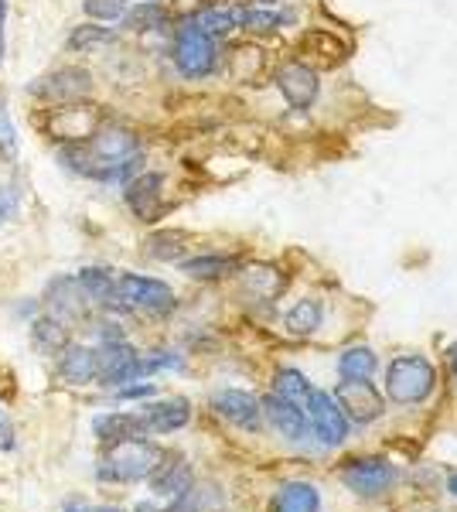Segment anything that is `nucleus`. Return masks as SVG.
Masks as SVG:
<instances>
[{
  "mask_svg": "<svg viewBox=\"0 0 457 512\" xmlns=\"http://www.w3.org/2000/svg\"><path fill=\"white\" fill-rule=\"evenodd\" d=\"M171 62L181 79H188V82L209 79L222 65L219 38L205 35L191 14H181V18H174V28H171Z\"/></svg>",
  "mask_w": 457,
  "mask_h": 512,
  "instance_id": "2",
  "label": "nucleus"
},
{
  "mask_svg": "<svg viewBox=\"0 0 457 512\" xmlns=\"http://www.w3.org/2000/svg\"><path fill=\"white\" fill-rule=\"evenodd\" d=\"M451 369H454V379H457V345L451 349Z\"/></svg>",
  "mask_w": 457,
  "mask_h": 512,
  "instance_id": "43",
  "label": "nucleus"
},
{
  "mask_svg": "<svg viewBox=\"0 0 457 512\" xmlns=\"http://www.w3.org/2000/svg\"><path fill=\"white\" fill-rule=\"evenodd\" d=\"M188 14L195 18L198 28L212 38H226V35H232V31H239L236 28V7H229V4H205V7L188 11Z\"/></svg>",
  "mask_w": 457,
  "mask_h": 512,
  "instance_id": "26",
  "label": "nucleus"
},
{
  "mask_svg": "<svg viewBox=\"0 0 457 512\" xmlns=\"http://www.w3.org/2000/svg\"><path fill=\"white\" fill-rule=\"evenodd\" d=\"M69 342H72V328L65 325V321L52 318L48 311H41L38 318L28 321V345H31V352H35L38 359H52L55 362Z\"/></svg>",
  "mask_w": 457,
  "mask_h": 512,
  "instance_id": "19",
  "label": "nucleus"
},
{
  "mask_svg": "<svg viewBox=\"0 0 457 512\" xmlns=\"http://www.w3.org/2000/svg\"><path fill=\"white\" fill-rule=\"evenodd\" d=\"M335 403L342 407V414L348 417V424H372L386 414V400L369 379H345L338 383V390L331 393Z\"/></svg>",
  "mask_w": 457,
  "mask_h": 512,
  "instance_id": "13",
  "label": "nucleus"
},
{
  "mask_svg": "<svg viewBox=\"0 0 457 512\" xmlns=\"http://www.w3.org/2000/svg\"><path fill=\"white\" fill-rule=\"evenodd\" d=\"M14 448H18V431H14L11 420H0V454H11Z\"/></svg>",
  "mask_w": 457,
  "mask_h": 512,
  "instance_id": "40",
  "label": "nucleus"
},
{
  "mask_svg": "<svg viewBox=\"0 0 457 512\" xmlns=\"http://www.w3.org/2000/svg\"><path fill=\"white\" fill-rule=\"evenodd\" d=\"M106 120V113L99 110L93 99L86 103H69V106H52V110H38V130L48 137V144H72V140H86L99 123Z\"/></svg>",
  "mask_w": 457,
  "mask_h": 512,
  "instance_id": "5",
  "label": "nucleus"
},
{
  "mask_svg": "<svg viewBox=\"0 0 457 512\" xmlns=\"http://www.w3.org/2000/svg\"><path fill=\"white\" fill-rule=\"evenodd\" d=\"M209 403L215 417H222L226 424L239 427V431H260L263 407L249 390H215Z\"/></svg>",
  "mask_w": 457,
  "mask_h": 512,
  "instance_id": "15",
  "label": "nucleus"
},
{
  "mask_svg": "<svg viewBox=\"0 0 457 512\" xmlns=\"http://www.w3.org/2000/svg\"><path fill=\"white\" fill-rule=\"evenodd\" d=\"M21 130L14 123V113H11V103L7 96L0 93V164L7 168H18L21 164Z\"/></svg>",
  "mask_w": 457,
  "mask_h": 512,
  "instance_id": "29",
  "label": "nucleus"
},
{
  "mask_svg": "<svg viewBox=\"0 0 457 512\" xmlns=\"http://www.w3.org/2000/svg\"><path fill=\"white\" fill-rule=\"evenodd\" d=\"M324 321V304L318 297H304V301H297L294 308L287 311V332L290 335H311L318 332Z\"/></svg>",
  "mask_w": 457,
  "mask_h": 512,
  "instance_id": "30",
  "label": "nucleus"
},
{
  "mask_svg": "<svg viewBox=\"0 0 457 512\" xmlns=\"http://www.w3.org/2000/svg\"><path fill=\"white\" fill-rule=\"evenodd\" d=\"M93 437L99 448H113L123 441H137V437H151L144 427L140 410H103L93 417Z\"/></svg>",
  "mask_w": 457,
  "mask_h": 512,
  "instance_id": "17",
  "label": "nucleus"
},
{
  "mask_svg": "<svg viewBox=\"0 0 457 512\" xmlns=\"http://www.w3.org/2000/svg\"><path fill=\"white\" fill-rule=\"evenodd\" d=\"M236 28L249 35H273L284 28V18L277 11H263V7H236Z\"/></svg>",
  "mask_w": 457,
  "mask_h": 512,
  "instance_id": "31",
  "label": "nucleus"
},
{
  "mask_svg": "<svg viewBox=\"0 0 457 512\" xmlns=\"http://www.w3.org/2000/svg\"><path fill=\"white\" fill-rule=\"evenodd\" d=\"M96 379H99L96 345L72 338L62 349V355L55 359V383L69 386V390H89V386H96Z\"/></svg>",
  "mask_w": 457,
  "mask_h": 512,
  "instance_id": "12",
  "label": "nucleus"
},
{
  "mask_svg": "<svg viewBox=\"0 0 457 512\" xmlns=\"http://www.w3.org/2000/svg\"><path fill=\"white\" fill-rule=\"evenodd\" d=\"M314 386L307 383V376L301 373V369H277V376H273V393L284 396V400L297 403V407H304L307 396H311Z\"/></svg>",
  "mask_w": 457,
  "mask_h": 512,
  "instance_id": "32",
  "label": "nucleus"
},
{
  "mask_svg": "<svg viewBox=\"0 0 457 512\" xmlns=\"http://www.w3.org/2000/svg\"><path fill=\"white\" fill-rule=\"evenodd\" d=\"M99 359V379L96 386L103 390H120L127 383H137L144 376V352L137 349L130 338H116V342H93Z\"/></svg>",
  "mask_w": 457,
  "mask_h": 512,
  "instance_id": "8",
  "label": "nucleus"
},
{
  "mask_svg": "<svg viewBox=\"0 0 457 512\" xmlns=\"http://www.w3.org/2000/svg\"><path fill=\"white\" fill-rule=\"evenodd\" d=\"M171 369H185V355L174 349H154L144 352V376L151 379L157 373H171Z\"/></svg>",
  "mask_w": 457,
  "mask_h": 512,
  "instance_id": "36",
  "label": "nucleus"
},
{
  "mask_svg": "<svg viewBox=\"0 0 457 512\" xmlns=\"http://www.w3.org/2000/svg\"><path fill=\"white\" fill-rule=\"evenodd\" d=\"M239 277H243L246 294H253L256 301H273V297H280V291L287 287L284 274L273 267H249V270L239 267Z\"/></svg>",
  "mask_w": 457,
  "mask_h": 512,
  "instance_id": "28",
  "label": "nucleus"
},
{
  "mask_svg": "<svg viewBox=\"0 0 457 512\" xmlns=\"http://www.w3.org/2000/svg\"><path fill=\"white\" fill-rule=\"evenodd\" d=\"M7 18H11V0H0V72L7 62Z\"/></svg>",
  "mask_w": 457,
  "mask_h": 512,
  "instance_id": "39",
  "label": "nucleus"
},
{
  "mask_svg": "<svg viewBox=\"0 0 457 512\" xmlns=\"http://www.w3.org/2000/svg\"><path fill=\"white\" fill-rule=\"evenodd\" d=\"M277 89L284 93V99L294 110H307V106L318 99V76H314L307 65L301 62H287L284 69L277 72Z\"/></svg>",
  "mask_w": 457,
  "mask_h": 512,
  "instance_id": "21",
  "label": "nucleus"
},
{
  "mask_svg": "<svg viewBox=\"0 0 457 512\" xmlns=\"http://www.w3.org/2000/svg\"><path fill=\"white\" fill-rule=\"evenodd\" d=\"M376 366H379L376 352L365 349V345L338 355V373H342V379H369L372 373H376Z\"/></svg>",
  "mask_w": 457,
  "mask_h": 512,
  "instance_id": "33",
  "label": "nucleus"
},
{
  "mask_svg": "<svg viewBox=\"0 0 457 512\" xmlns=\"http://www.w3.org/2000/svg\"><path fill=\"white\" fill-rule=\"evenodd\" d=\"M185 250H188V236L178 233V229H154L144 243V253L151 256V260H161V263L185 260Z\"/></svg>",
  "mask_w": 457,
  "mask_h": 512,
  "instance_id": "27",
  "label": "nucleus"
},
{
  "mask_svg": "<svg viewBox=\"0 0 457 512\" xmlns=\"http://www.w3.org/2000/svg\"><path fill=\"white\" fill-rule=\"evenodd\" d=\"M38 301H41V311H48L52 318L65 321L69 328H86L96 315L89 297L82 294L76 274H55L45 284V291L38 294Z\"/></svg>",
  "mask_w": 457,
  "mask_h": 512,
  "instance_id": "7",
  "label": "nucleus"
},
{
  "mask_svg": "<svg viewBox=\"0 0 457 512\" xmlns=\"http://www.w3.org/2000/svg\"><path fill=\"white\" fill-rule=\"evenodd\" d=\"M164 448H157L151 437H137V441H123L113 448H103V458L96 461V482L99 485H134L147 482L157 465L164 461Z\"/></svg>",
  "mask_w": 457,
  "mask_h": 512,
  "instance_id": "3",
  "label": "nucleus"
},
{
  "mask_svg": "<svg viewBox=\"0 0 457 512\" xmlns=\"http://www.w3.org/2000/svg\"><path fill=\"white\" fill-rule=\"evenodd\" d=\"M24 192H28V188H24L21 175H11V178L0 181V229L11 226V222L21 216Z\"/></svg>",
  "mask_w": 457,
  "mask_h": 512,
  "instance_id": "34",
  "label": "nucleus"
},
{
  "mask_svg": "<svg viewBox=\"0 0 457 512\" xmlns=\"http://www.w3.org/2000/svg\"><path fill=\"white\" fill-rule=\"evenodd\" d=\"M239 267H243L239 256H229V253H198V256L178 260V270L188 280H222V277L239 274Z\"/></svg>",
  "mask_w": 457,
  "mask_h": 512,
  "instance_id": "24",
  "label": "nucleus"
},
{
  "mask_svg": "<svg viewBox=\"0 0 457 512\" xmlns=\"http://www.w3.org/2000/svg\"><path fill=\"white\" fill-rule=\"evenodd\" d=\"M396 478H400V472L386 458H352L342 468L345 489L362 495V499H376V495L389 492L396 485Z\"/></svg>",
  "mask_w": 457,
  "mask_h": 512,
  "instance_id": "11",
  "label": "nucleus"
},
{
  "mask_svg": "<svg viewBox=\"0 0 457 512\" xmlns=\"http://www.w3.org/2000/svg\"><path fill=\"white\" fill-rule=\"evenodd\" d=\"M260 407H263V417L270 420L273 431L284 434L287 441H304L307 431H311V427H307L304 407H297V403L284 400V396L270 393L267 400H260Z\"/></svg>",
  "mask_w": 457,
  "mask_h": 512,
  "instance_id": "20",
  "label": "nucleus"
},
{
  "mask_svg": "<svg viewBox=\"0 0 457 512\" xmlns=\"http://www.w3.org/2000/svg\"><path fill=\"white\" fill-rule=\"evenodd\" d=\"M447 492H451L454 499H457V475H451V478H447Z\"/></svg>",
  "mask_w": 457,
  "mask_h": 512,
  "instance_id": "42",
  "label": "nucleus"
},
{
  "mask_svg": "<svg viewBox=\"0 0 457 512\" xmlns=\"http://www.w3.org/2000/svg\"><path fill=\"white\" fill-rule=\"evenodd\" d=\"M4 417H7V414H4V403H0V420H4Z\"/></svg>",
  "mask_w": 457,
  "mask_h": 512,
  "instance_id": "45",
  "label": "nucleus"
},
{
  "mask_svg": "<svg viewBox=\"0 0 457 512\" xmlns=\"http://www.w3.org/2000/svg\"><path fill=\"white\" fill-rule=\"evenodd\" d=\"M164 188H168V178H164L161 171L144 168L137 178H130L127 185L120 188V198L140 226H154V222H161L164 212H168V205H164Z\"/></svg>",
  "mask_w": 457,
  "mask_h": 512,
  "instance_id": "9",
  "label": "nucleus"
},
{
  "mask_svg": "<svg viewBox=\"0 0 457 512\" xmlns=\"http://www.w3.org/2000/svg\"><path fill=\"white\" fill-rule=\"evenodd\" d=\"M134 4H168V0H134Z\"/></svg>",
  "mask_w": 457,
  "mask_h": 512,
  "instance_id": "44",
  "label": "nucleus"
},
{
  "mask_svg": "<svg viewBox=\"0 0 457 512\" xmlns=\"http://www.w3.org/2000/svg\"><path fill=\"white\" fill-rule=\"evenodd\" d=\"M147 482H151L154 495H161V499H178V495H185L195 485V472H191L188 461L164 454V461L157 465V472Z\"/></svg>",
  "mask_w": 457,
  "mask_h": 512,
  "instance_id": "23",
  "label": "nucleus"
},
{
  "mask_svg": "<svg viewBox=\"0 0 457 512\" xmlns=\"http://www.w3.org/2000/svg\"><path fill=\"white\" fill-rule=\"evenodd\" d=\"M116 400H154L157 396V386L151 383V379H137V383H127V386H120V390H113Z\"/></svg>",
  "mask_w": 457,
  "mask_h": 512,
  "instance_id": "37",
  "label": "nucleus"
},
{
  "mask_svg": "<svg viewBox=\"0 0 457 512\" xmlns=\"http://www.w3.org/2000/svg\"><path fill=\"white\" fill-rule=\"evenodd\" d=\"M116 297L123 315L168 318L178 308V294L168 280L137 274V270H116Z\"/></svg>",
  "mask_w": 457,
  "mask_h": 512,
  "instance_id": "4",
  "label": "nucleus"
},
{
  "mask_svg": "<svg viewBox=\"0 0 457 512\" xmlns=\"http://www.w3.org/2000/svg\"><path fill=\"white\" fill-rule=\"evenodd\" d=\"M123 31L113 28V24H99V21H79L69 28V35L62 41L65 55H76V59H93V55H103L110 48L120 45Z\"/></svg>",
  "mask_w": 457,
  "mask_h": 512,
  "instance_id": "14",
  "label": "nucleus"
},
{
  "mask_svg": "<svg viewBox=\"0 0 457 512\" xmlns=\"http://www.w3.org/2000/svg\"><path fill=\"white\" fill-rule=\"evenodd\" d=\"M62 512H89V506H82V502H65Z\"/></svg>",
  "mask_w": 457,
  "mask_h": 512,
  "instance_id": "41",
  "label": "nucleus"
},
{
  "mask_svg": "<svg viewBox=\"0 0 457 512\" xmlns=\"http://www.w3.org/2000/svg\"><path fill=\"white\" fill-rule=\"evenodd\" d=\"M304 414H307V427H311L321 444L338 448V444L348 441L352 424H348V417L342 414V407H338L331 393L311 390V396H307V403H304Z\"/></svg>",
  "mask_w": 457,
  "mask_h": 512,
  "instance_id": "10",
  "label": "nucleus"
},
{
  "mask_svg": "<svg viewBox=\"0 0 457 512\" xmlns=\"http://www.w3.org/2000/svg\"><path fill=\"white\" fill-rule=\"evenodd\" d=\"M140 417H144L147 434H174V431H185L191 424V403L185 396H168V400H151L140 407Z\"/></svg>",
  "mask_w": 457,
  "mask_h": 512,
  "instance_id": "18",
  "label": "nucleus"
},
{
  "mask_svg": "<svg viewBox=\"0 0 457 512\" xmlns=\"http://www.w3.org/2000/svg\"><path fill=\"white\" fill-rule=\"evenodd\" d=\"M11 311H14V318L28 325L31 318H38V315H41V301H38V297H18Z\"/></svg>",
  "mask_w": 457,
  "mask_h": 512,
  "instance_id": "38",
  "label": "nucleus"
},
{
  "mask_svg": "<svg viewBox=\"0 0 457 512\" xmlns=\"http://www.w3.org/2000/svg\"><path fill=\"white\" fill-rule=\"evenodd\" d=\"M76 280H79L82 294L89 297V304H93V311H103V315H123L120 297H116V270L113 267L86 263V267L76 270Z\"/></svg>",
  "mask_w": 457,
  "mask_h": 512,
  "instance_id": "16",
  "label": "nucleus"
},
{
  "mask_svg": "<svg viewBox=\"0 0 457 512\" xmlns=\"http://www.w3.org/2000/svg\"><path fill=\"white\" fill-rule=\"evenodd\" d=\"M116 28L127 35H164L174 28V14L168 11V4H130V11Z\"/></svg>",
  "mask_w": 457,
  "mask_h": 512,
  "instance_id": "22",
  "label": "nucleus"
},
{
  "mask_svg": "<svg viewBox=\"0 0 457 512\" xmlns=\"http://www.w3.org/2000/svg\"><path fill=\"white\" fill-rule=\"evenodd\" d=\"M130 4L134 0H82V14H86V21H99V24H120L123 14L130 11Z\"/></svg>",
  "mask_w": 457,
  "mask_h": 512,
  "instance_id": "35",
  "label": "nucleus"
},
{
  "mask_svg": "<svg viewBox=\"0 0 457 512\" xmlns=\"http://www.w3.org/2000/svg\"><path fill=\"white\" fill-rule=\"evenodd\" d=\"M437 386V369L423 355H400L386 369V396L400 407L423 403Z\"/></svg>",
  "mask_w": 457,
  "mask_h": 512,
  "instance_id": "6",
  "label": "nucleus"
},
{
  "mask_svg": "<svg viewBox=\"0 0 457 512\" xmlns=\"http://www.w3.org/2000/svg\"><path fill=\"white\" fill-rule=\"evenodd\" d=\"M260 4H273V0H260Z\"/></svg>",
  "mask_w": 457,
  "mask_h": 512,
  "instance_id": "46",
  "label": "nucleus"
},
{
  "mask_svg": "<svg viewBox=\"0 0 457 512\" xmlns=\"http://www.w3.org/2000/svg\"><path fill=\"white\" fill-rule=\"evenodd\" d=\"M273 512H321V492L307 482H287L273 495Z\"/></svg>",
  "mask_w": 457,
  "mask_h": 512,
  "instance_id": "25",
  "label": "nucleus"
},
{
  "mask_svg": "<svg viewBox=\"0 0 457 512\" xmlns=\"http://www.w3.org/2000/svg\"><path fill=\"white\" fill-rule=\"evenodd\" d=\"M24 99L35 103V110L86 103V99H96V72L82 62H58L31 82H24Z\"/></svg>",
  "mask_w": 457,
  "mask_h": 512,
  "instance_id": "1",
  "label": "nucleus"
}]
</instances>
